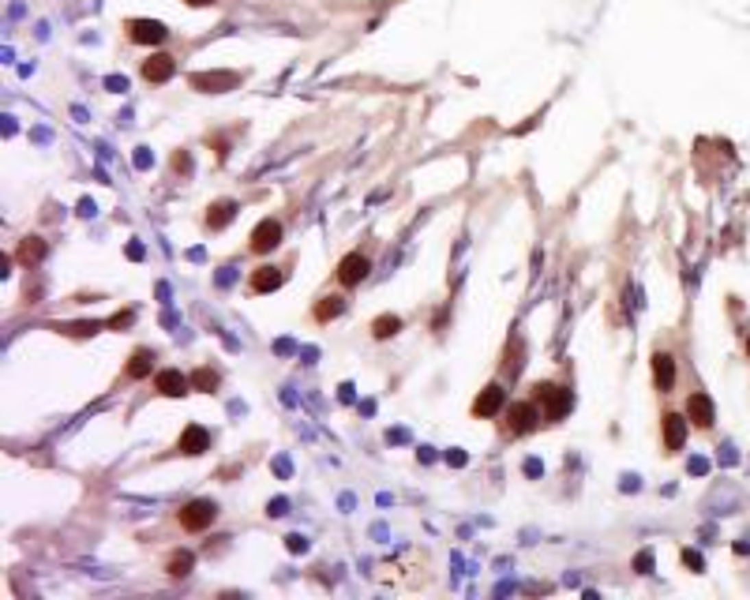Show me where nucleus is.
<instances>
[{"label": "nucleus", "mask_w": 750, "mask_h": 600, "mask_svg": "<svg viewBox=\"0 0 750 600\" xmlns=\"http://www.w3.org/2000/svg\"><path fill=\"white\" fill-rule=\"evenodd\" d=\"M177 451L180 454H203V451H210V431L206 428H199V424H188L184 431H180V439H177Z\"/></svg>", "instance_id": "9"}, {"label": "nucleus", "mask_w": 750, "mask_h": 600, "mask_svg": "<svg viewBox=\"0 0 750 600\" xmlns=\"http://www.w3.org/2000/svg\"><path fill=\"white\" fill-rule=\"evenodd\" d=\"M278 244H282V221H278V218H263L259 226L252 229V237H248V248L255 255L274 252Z\"/></svg>", "instance_id": "4"}, {"label": "nucleus", "mask_w": 750, "mask_h": 600, "mask_svg": "<svg viewBox=\"0 0 750 600\" xmlns=\"http://www.w3.org/2000/svg\"><path fill=\"white\" fill-rule=\"evenodd\" d=\"M341 308H346V300H341V297H323V300L315 304V319H319V323H326V319H338Z\"/></svg>", "instance_id": "19"}, {"label": "nucleus", "mask_w": 750, "mask_h": 600, "mask_svg": "<svg viewBox=\"0 0 750 600\" xmlns=\"http://www.w3.org/2000/svg\"><path fill=\"white\" fill-rule=\"evenodd\" d=\"M304 548H308L304 537H289V551H304Z\"/></svg>", "instance_id": "24"}, {"label": "nucleus", "mask_w": 750, "mask_h": 600, "mask_svg": "<svg viewBox=\"0 0 750 600\" xmlns=\"http://www.w3.org/2000/svg\"><path fill=\"white\" fill-rule=\"evenodd\" d=\"M660 424H664V446H668V451H679L683 439H687V424L690 420H683L679 413H668Z\"/></svg>", "instance_id": "15"}, {"label": "nucleus", "mask_w": 750, "mask_h": 600, "mask_svg": "<svg viewBox=\"0 0 750 600\" xmlns=\"http://www.w3.org/2000/svg\"><path fill=\"white\" fill-rule=\"evenodd\" d=\"M747 357H750V338H747Z\"/></svg>", "instance_id": "28"}, {"label": "nucleus", "mask_w": 750, "mask_h": 600, "mask_svg": "<svg viewBox=\"0 0 750 600\" xmlns=\"http://www.w3.org/2000/svg\"><path fill=\"white\" fill-rule=\"evenodd\" d=\"M214 518H218V503L191 499L188 507H180L177 522H180V529H188V533H203V529H210V525H214Z\"/></svg>", "instance_id": "2"}, {"label": "nucleus", "mask_w": 750, "mask_h": 600, "mask_svg": "<svg viewBox=\"0 0 750 600\" xmlns=\"http://www.w3.org/2000/svg\"><path fill=\"white\" fill-rule=\"evenodd\" d=\"M191 8H206V4H214V0H188Z\"/></svg>", "instance_id": "27"}, {"label": "nucleus", "mask_w": 750, "mask_h": 600, "mask_svg": "<svg viewBox=\"0 0 750 600\" xmlns=\"http://www.w3.org/2000/svg\"><path fill=\"white\" fill-rule=\"evenodd\" d=\"M173 71H177V60L169 53H154L150 60H143V79L147 83H165V79H173Z\"/></svg>", "instance_id": "10"}, {"label": "nucleus", "mask_w": 750, "mask_h": 600, "mask_svg": "<svg viewBox=\"0 0 750 600\" xmlns=\"http://www.w3.org/2000/svg\"><path fill=\"white\" fill-rule=\"evenodd\" d=\"M368 270H372L368 255L349 252V255H341V263H338V282L346 285V289H353V285H361L364 278H368Z\"/></svg>", "instance_id": "5"}, {"label": "nucleus", "mask_w": 750, "mask_h": 600, "mask_svg": "<svg viewBox=\"0 0 750 600\" xmlns=\"http://www.w3.org/2000/svg\"><path fill=\"white\" fill-rule=\"evenodd\" d=\"M540 420H544V413H540V405L533 402H514L507 409V431L510 435H529V431L540 428Z\"/></svg>", "instance_id": "3"}, {"label": "nucleus", "mask_w": 750, "mask_h": 600, "mask_svg": "<svg viewBox=\"0 0 750 600\" xmlns=\"http://www.w3.org/2000/svg\"><path fill=\"white\" fill-rule=\"evenodd\" d=\"M218 372H214V368H195V372H191V387L195 390H203V394H214V390H218Z\"/></svg>", "instance_id": "17"}, {"label": "nucleus", "mask_w": 750, "mask_h": 600, "mask_svg": "<svg viewBox=\"0 0 750 600\" xmlns=\"http://www.w3.org/2000/svg\"><path fill=\"white\" fill-rule=\"evenodd\" d=\"M398 331H402V319H398V315H379V319L372 323V334H375L379 341H383V338H394Z\"/></svg>", "instance_id": "20"}, {"label": "nucleus", "mask_w": 750, "mask_h": 600, "mask_svg": "<svg viewBox=\"0 0 750 600\" xmlns=\"http://www.w3.org/2000/svg\"><path fill=\"white\" fill-rule=\"evenodd\" d=\"M42 255H45V244H42L38 237H27V240H23V248H19V259H23V263H38Z\"/></svg>", "instance_id": "21"}, {"label": "nucleus", "mask_w": 750, "mask_h": 600, "mask_svg": "<svg viewBox=\"0 0 750 600\" xmlns=\"http://www.w3.org/2000/svg\"><path fill=\"white\" fill-rule=\"evenodd\" d=\"M128 38H132L135 45H162L165 38H169V30H165V23H158V19H128Z\"/></svg>", "instance_id": "6"}, {"label": "nucleus", "mask_w": 750, "mask_h": 600, "mask_svg": "<svg viewBox=\"0 0 750 600\" xmlns=\"http://www.w3.org/2000/svg\"><path fill=\"white\" fill-rule=\"evenodd\" d=\"M132 323V311H124V315H113V326H128Z\"/></svg>", "instance_id": "26"}, {"label": "nucleus", "mask_w": 750, "mask_h": 600, "mask_svg": "<svg viewBox=\"0 0 750 600\" xmlns=\"http://www.w3.org/2000/svg\"><path fill=\"white\" fill-rule=\"evenodd\" d=\"M507 409V390L499 387V383H492V387H484L481 394H476V402H473V417H499V413Z\"/></svg>", "instance_id": "7"}, {"label": "nucleus", "mask_w": 750, "mask_h": 600, "mask_svg": "<svg viewBox=\"0 0 750 600\" xmlns=\"http://www.w3.org/2000/svg\"><path fill=\"white\" fill-rule=\"evenodd\" d=\"M233 214H237L233 199H218L214 206H206V226H210V229H226L229 221H233Z\"/></svg>", "instance_id": "16"}, {"label": "nucleus", "mask_w": 750, "mask_h": 600, "mask_svg": "<svg viewBox=\"0 0 750 600\" xmlns=\"http://www.w3.org/2000/svg\"><path fill=\"white\" fill-rule=\"evenodd\" d=\"M649 566H653V555H649V551H645V555H638V571L645 574V571H649Z\"/></svg>", "instance_id": "25"}, {"label": "nucleus", "mask_w": 750, "mask_h": 600, "mask_svg": "<svg viewBox=\"0 0 750 600\" xmlns=\"http://www.w3.org/2000/svg\"><path fill=\"white\" fill-rule=\"evenodd\" d=\"M533 402L540 405L544 420H559L574 405V394L566 387H559V383H537V387H533Z\"/></svg>", "instance_id": "1"}, {"label": "nucleus", "mask_w": 750, "mask_h": 600, "mask_svg": "<svg viewBox=\"0 0 750 600\" xmlns=\"http://www.w3.org/2000/svg\"><path fill=\"white\" fill-rule=\"evenodd\" d=\"M687 417L698 424V428H709V424L716 420L713 398H709V394H690V402H687Z\"/></svg>", "instance_id": "11"}, {"label": "nucleus", "mask_w": 750, "mask_h": 600, "mask_svg": "<svg viewBox=\"0 0 750 600\" xmlns=\"http://www.w3.org/2000/svg\"><path fill=\"white\" fill-rule=\"evenodd\" d=\"M154 390L162 398H184L191 390V375H180L177 368H165V372L154 375Z\"/></svg>", "instance_id": "8"}, {"label": "nucleus", "mask_w": 750, "mask_h": 600, "mask_svg": "<svg viewBox=\"0 0 750 600\" xmlns=\"http://www.w3.org/2000/svg\"><path fill=\"white\" fill-rule=\"evenodd\" d=\"M653 379H657L660 394H668V390L675 387V360L668 353H657L653 357Z\"/></svg>", "instance_id": "14"}, {"label": "nucleus", "mask_w": 750, "mask_h": 600, "mask_svg": "<svg viewBox=\"0 0 750 600\" xmlns=\"http://www.w3.org/2000/svg\"><path fill=\"white\" fill-rule=\"evenodd\" d=\"M683 563H687L690 571H701V555H698V551H690V548L683 551Z\"/></svg>", "instance_id": "23"}, {"label": "nucleus", "mask_w": 750, "mask_h": 600, "mask_svg": "<svg viewBox=\"0 0 750 600\" xmlns=\"http://www.w3.org/2000/svg\"><path fill=\"white\" fill-rule=\"evenodd\" d=\"M237 75L229 71V75H191V86H233Z\"/></svg>", "instance_id": "22"}, {"label": "nucleus", "mask_w": 750, "mask_h": 600, "mask_svg": "<svg viewBox=\"0 0 750 600\" xmlns=\"http://www.w3.org/2000/svg\"><path fill=\"white\" fill-rule=\"evenodd\" d=\"M191 566H195V555H191V551H177V555H169V566H165V571H169L173 578H188Z\"/></svg>", "instance_id": "18"}, {"label": "nucleus", "mask_w": 750, "mask_h": 600, "mask_svg": "<svg viewBox=\"0 0 750 600\" xmlns=\"http://www.w3.org/2000/svg\"><path fill=\"white\" fill-rule=\"evenodd\" d=\"M282 282H285V274L267 263V267H255V270H252V282H248V285H252V293H270V289H278Z\"/></svg>", "instance_id": "12"}, {"label": "nucleus", "mask_w": 750, "mask_h": 600, "mask_svg": "<svg viewBox=\"0 0 750 600\" xmlns=\"http://www.w3.org/2000/svg\"><path fill=\"white\" fill-rule=\"evenodd\" d=\"M154 360H158L154 349H135L132 360H128V368H124V375L128 379H147V375L154 372Z\"/></svg>", "instance_id": "13"}]
</instances>
